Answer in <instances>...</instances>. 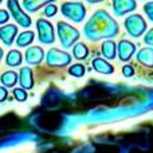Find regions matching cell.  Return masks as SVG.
Instances as JSON below:
<instances>
[{
  "mask_svg": "<svg viewBox=\"0 0 153 153\" xmlns=\"http://www.w3.org/2000/svg\"><path fill=\"white\" fill-rule=\"evenodd\" d=\"M120 32V26L105 10H97L83 26V34L91 42L109 39Z\"/></svg>",
  "mask_w": 153,
  "mask_h": 153,
  "instance_id": "cell-1",
  "label": "cell"
},
{
  "mask_svg": "<svg viewBox=\"0 0 153 153\" xmlns=\"http://www.w3.org/2000/svg\"><path fill=\"white\" fill-rule=\"evenodd\" d=\"M56 32H58V38L59 42H61L62 47L65 48H70L78 42L79 39V31L75 28V27L70 26L66 22L59 20L56 23Z\"/></svg>",
  "mask_w": 153,
  "mask_h": 153,
  "instance_id": "cell-2",
  "label": "cell"
},
{
  "mask_svg": "<svg viewBox=\"0 0 153 153\" xmlns=\"http://www.w3.org/2000/svg\"><path fill=\"white\" fill-rule=\"evenodd\" d=\"M61 12L65 18L74 23H81L86 18V7L78 1H66L61 5Z\"/></svg>",
  "mask_w": 153,
  "mask_h": 153,
  "instance_id": "cell-3",
  "label": "cell"
},
{
  "mask_svg": "<svg viewBox=\"0 0 153 153\" xmlns=\"http://www.w3.org/2000/svg\"><path fill=\"white\" fill-rule=\"evenodd\" d=\"M7 8L10 15L15 19L18 26L23 27V28H28L32 24V19L30 15H27L23 11V7L20 5L19 0H7Z\"/></svg>",
  "mask_w": 153,
  "mask_h": 153,
  "instance_id": "cell-4",
  "label": "cell"
},
{
  "mask_svg": "<svg viewBox=\"0 0 153 153\" xmlns=\"http://www.w3.org/2000/svg\"><path fill=\"white\" fill-rule=\"evenodd\" d=\"M125 24V30L126 32L133 38H138L146 31V22L138 13H133L129 15L124 22Z\"/></svg>",
  "mask_w": 153,
  "mask_h": 153,
  "instance_id": "cell-5",
  "label": "cell"
},
{
  "mask_svg": "<svg viewBox=\"0 0 153 153\" xmlns=\"http://www.w3.org/2000/svg\"><path fill=\"white\" fill-rule=\"evenodd\" d=\"M36 31H38V40L42 45H53L55 42L54 26L48 20H46V19H38Z\"/></svg>",
  "mask_w": 153,
  "mask_h": 153,
  "instance_id": "cell-6",
  "label": "cell"
},
{
  "mask_svg": "<svg viewBox=\"0 0 153 153\" xmlns=\"http://www.w3.org/2000/svg\"><path fill=\"white\" fill-rule=\"evenodd\" d=\"M46 63L50 67H65L71 63V55L58 48H50L46 54Z\"/></svg>",
  "mask_w": 153,
  "mask_h": 153,
  "instance_id": "cell-7",
  "label": "cell"
},
{
  "mask_svg": "<svg viewBox=\"0 0 153 153\" xmlns=\"http://www.w3.org/2000/svg\"><path fill=\"white\" fill-rule=\"evenodd\" d=\"M18 26L15 24H5V26H0V40L4 43V46L10 47L12 43L15 42V38H18Z\"/></svg>",
  "mask_w": 153,
  "mask_h": 153,
  "instance_id": "cell-8",
  "label": "cell"
},
{
  "mask_svg": "<svg viewBox=\"0 0 153 153\" xmlns=\"http://www.w3.org/2000/svg\"><path fill=\"white\" fill-rule=\"evenodd\" d=\"M111 5L117 16H124L137 8L134 0H111Z\"/></svg>",
  "mask_w": 153,
  "mask_h": 153,
  "instance_id": "cell-9",
  "label": "cell"
},
{
  "mask_svg": "<svg viewBox=\"0 0 153 153\" xmlns=\"http://www.w3.org/2000/svg\"><path fill=\"white\" fill-rule=\"evenodd\" d=\"M117 51H118V58L122 62H126L132 58V55L136 53V45L129 40H120L118 46H117Z\"/></svg>",
  "mask_w": 153,
  "mask_h": 153,
  "instance_id": "cell-10",
  "label": "cell"
},
{
  "mask_svg": "<svg viewBox=\"0 0 153 153\" xmlns=\"http://www.w3.org/2000/svg\"><path fill=\"white\" fill-rule=\"evenodd\" d=\"M24 59L28 65H39L45 59V51L40 46H32L26 50Z\"/></svg>",
  "mask_w": 153,
  "mask_h": 153,
  "instance_id": "cell-11",
  "label": "cell"
},
{
  "mask_svg": "<svg viewBox=\"0 0 153 153\" xmlns=\"http://www.w3.org/2000/svg\"><path fill=\"white\" fill-rule=\"evenodd\" d=\"M19 83L22 89L30 90L34 87V74L30 67H22L19 71Z\"/></svg>",
  "mask_w": 153,
  "mask_h": 153,
  "instance_id": "cell-12",
  "label": "cell"
},
{
  "mask_svg": "<svg viewBox=\"0 0 153 153\" xmlns=\"http://www.w3.org/2000/svg\"><path fill=\"white\" fill-rule=\"evenodd\" d=\"M55 0H23V8L30 13H34L36 11H39L40 8L46 7L48 4H53Z\"/></svg>",
  "mask_w": 153,
  "mask_h": 153,
  "instance_id": "cell-13",
  "label": "cell"
},
{
  "mask_svg": "<svg viewBox=\"0 0 153 153\" xmlns=\"http://www.w3.org/2000/svg\"><path fill=\"white\" fill-rule=\"evenodd\" d=\"M91 65H93V69L97 73H101V74H111L114 71V67L102 58H94Z\"/></svg>",
  "mask_w": 153,
  "mask_h": 153,
  "instance_id": "cell-14",
  "label": "cell"
},
{
  "mask_svg": "<svg viewBox=\"0 0 153 153\" xmlns=\"http://www.w3.org/2000/svg\"><path fill=\"white\" fill-rule=\"evenodd\" d=\"M137 61L146 67H153V48H141L137 53Z\"/></svg>",
  "mask_w": 153,
  "mask_h": 153,
  "instance_id": "cell-15",
  "label": "cell"
},
{
  "mask_svg": "<svg viewBox=\"0 0 153 153\" xmlns=\"http://www.w3.org/2000/svg\"><path fill=\"white\" fill-rule=\"evenodd\" d=\"M0 82L4 87H13L16 85V82H19V74L12 70L4 71L0 75Z\"/></svg>",
  "mask_w": 153,
  "mask_h": 153,
  "instance_id": "cell-16",
  "label": "cell"
},
{
  "mask_svg": "<svg viewBox=\"0 0 153 153\" xmlns=\"http://www.w3.org/2000/svg\"><path fill=\"white\" fill-rule=\"evenodd\" d=\"M23 62V55L19 50H10L5 56V65L10 67H18Z\"/></svg>",
  "mask_w": 153,
  "mask_h": 153,
  "instance_id": "cell-17",
  "label": "cell"
},
{
  "mask_svg": "<svg viewBox=\"0 0 153 153\" xmlns=\"http://www.w3.org/2000/svg\"><path fill=\"white\" fill-rule=\"evenodd\" d=\"M35 39V32L34 31H23L18 35L15 43L18 47H27L30 46Z\"/></svg>",
  "mask_w": 153,
  "mask_h": 153,
  "instance_id": "cell-18",
  "label": "cell"
},
{
  "mask_svg": "<svg viewBox=\"0 0 153 153\" xmlns=\"http://www.w3.org/2000/svg\"><path fill=\"white\" fill-rule=\"evenodd\" d=\"M101 51L102 55L106 59H114L116 58V51H117V46L113 40H105L101 46Z\"/></svg>",
  "mask_w": 153,
  "mask_h": 153,
  "instance_id": "cell-19",
  "label": "cell"
},
{
  "mask_svg": "<svg viewBox=\"0 0 153 153\" xmlns=\"http://www.w3.org/2000/svg\"><path fill=\"white\" fill-rule=\"evenodd\" d=\"M73 55H74V58L78 59V61L86 59L87 55H89V48H87V46L82 42L75 43L74 47H73Z\"/></svg>",
  "mask_w": 153,
  "mask_h": 153,
  "instance_id": "cell-20",
  "label": "cell"
},
{
  "mask_svg": "<svg viewBox=\"0 0 153 153\" xmlns=\"http://www.w3.org/2000/svg\"><path fill=\"white\" fill-rule=\"evenodd\" d=\"M85 66L81 63H76V65H73L69 69V74L73 75V76H76V78H81V76L85 75Z\"/></svg>",
  "mask_w": 153,
  "mask_h": 153,
  "instance_id": "cell-21",
  "label": "cell"
},
{
  "mask_svg": "<svg viewBox=\"0 0 153 153\" xmlns=\"http://www.w3.org/2000/svg\"><path fill=\"white\" fill-rule=\"evenodd\" d=\"M13 97H15V100L16 101H19V102H24V101L27 100V97H28V95H27V91L24 89H13Z\"/></svg>",
  "mask_w": 153,
  "mask_h": 153,
  "instance_id": "cell-22",
  "label": "cell"
},
{
  "mask_svg": "<svg viewBox=\"0 0 153 153\" xmlns=\"http://www.w3.org/2000/svg\"><path fill=\"white\" fill-rule=\"evenodd\" d=\"M56 11H58V7H56L55 4H48L45 7L43 15H45L46 18H53V16L56 13Z\"/></svg>",
  "mask_w": 153,
  "mask_h": 153,
  "instance_id": "cell-23",
  "label": "cell"
},
{
  "mask_svg": "<svg viewBox=\"0 0 153 153\" xmlns=\"http://www.w3.org/2000/svg\"><path fill=\"white\" fill-rule=\"evenodd\" d=\"M144 12L148 15V19H149V20L153 22V1L146 3V4L144 5Z\"/></svg>",
  "mask_w": 153,
  "mask_h": 153,
  "instance_id": "cell-24",
  "label": "cell"
},
{
  "mask_svg": "<svg viewBox=\"0 0 153 153\" xmlns=\"http://www.w3.org/2000/svg\"><path fill=\"white\" fill-rule=\"evenodd\" d=\"M10 20V12L7 10H0V26H4V23Z\"/></svg>",
  "mask_w": 153,
  "mask_h": 153,
  "instance_id": "cell-25",
  "label": "cell"
},
{
  "mask_svg": "<svg viewBox=\"0 0 153 153\" xmlns=\"http://www.w3.org/2000/svg\"><path fill=\"white\" fill-rule=\"evenodd\" d=\"M144 43L148 46H152L153 47V28H151L144 36Z\"/></svg>",
  "mask_w": 153,
  "mask_h": 153,
  "instance_id": "cell-26",
  "label": "cell"
},
{
  "mask_svg": "<svg viewBox=\"0 0 153 153\" xmlns=\"http://www.w3.org/2000/svg\"><path fill=\"white\" fill-rule=\"evenodd\" d=\"M122 74H124L125 76H132L133 74H134V69H133L132 66H124L122 67Z\"/></svg>",
  "mask_w": 153,
  "mask_h": 153,
  "instance_id": "cell-27",
  "label": "cell"
},
{
  "mask_svg": "<svg viewBox=\"0 0 153 153\" xmlns=\"http://www.w3.org/2000/svg\"><path fill=\"white\" fill-rule=\"evenodd\" d=\"M8 97V91L4 86H0V102H4Z\"/></svg>",
  "mask_w": 153,
  "mask_h": 153,
  "instance_id": "cell-28",
  "label": "cell"
},
{
  "mask_svg": "<svg viewBox=\"0 0 153 153\" xmlns=\"http://www.w3.org/2000/svg\"><path fill=\"white\" fill-rule=\"evenodd\" d=\"M87 3H90V4H97V3H101L103 1V0H86Z\"/></svg>",
  "mask_w": 153,
  "mask_h": 153,
  "instance_id": "cell-29",
  "label": "cell"
},
{
  "mask_svg": "<svg viewBox=\"0 0 153 153\" xmlns=\"http://www.w3.org/2000/svg\"><path fill=\"white\" fill-rule=\"evenodd\" d=\"M3 55H4V51H3V48L0 47V62H1V58H3Z\"/></svg>",
  "mask_w": 153,
  "mask_h": 153,
  "instance_id": "cell-30",
  "label": "cell"
},
{
  "mask_svg": "<svg viewBox=\"0 0 153 153\" xmlns=\"http://www.w3.org/2000/svg\"><path fill=\"white\" fill-rule=\"evenodd\" d=\"M1 1H3V0H0V4H1Z\"/></svg>",
  "mask_w": 153,
  "mask_h": 153,
  "instance_id": "cell-31",
  "label": "cell"
}]
</instances>
